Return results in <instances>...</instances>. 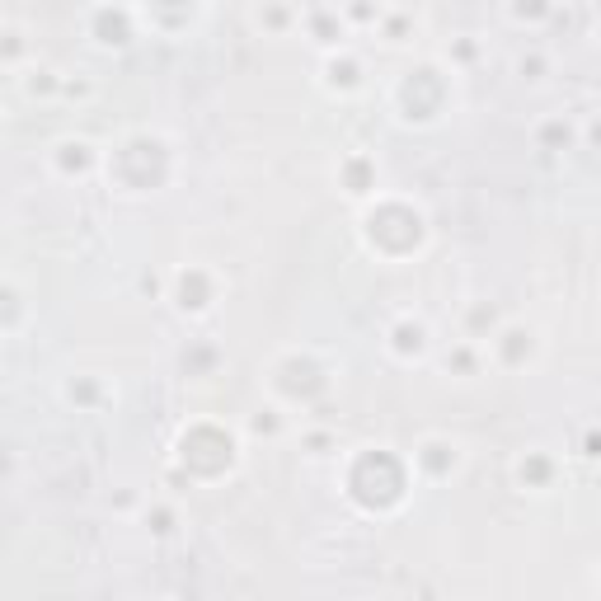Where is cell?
I'll use <instances>...</instances> for the list:
<instances>
[{
    "label": "cell",
    "instance_id": "cell-2",
    "mask_svg": "<svg viewBox=\"0 0 601 601\" xmlns=\"http://www.w3.org/2000/svg\"><path fill=\"white\" fill-rule=\"evenodd\" d=\"M423 348H428V324L423 320H400L390 329V353L395 357H423Z\"/></svg>",
    "mask_w": 601,
    "mask_h": 601
},
{
    "label": "cell",
    "instance_id": "cell-3",
    "mask_svg": "<svg viewBox=\"0 0 601 601\" xmlns=\"http://www.w3.org/2000/svg\"><path fill=\"white\" fill-rule=\"evenodd\" d=\"M343 188H348L353 198H367L371 188H376V165H371L367 155H353V160L343 165Z\"/></svg>",
    "mask_w": 601,
    "mask_h": 601
},
{
    "label": "cell",
    "instance_id": "cell-1",
    "mask_svg": "<svg viewBox=\"0 0 601 601\" xmlns=\"http://www.w3.org/2000/svg\"><path fill=\"white\" fill-rule=\"evenodd\" d=\"M517 479H522V489H531V494H550V484H555V461L540 456V451H526L522 461H517Z\"/></svg>",
    "mask_w": 601,
    "mask_h": 601
}]
</instances>
